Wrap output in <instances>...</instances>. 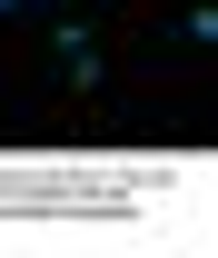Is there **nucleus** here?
Instances as JSON below:
<instances>
[{"instance_id":"obj_2","label":"nucleus","mask_w":218,"mask_h":258,"mask_svg":"<svg viewBox=\"0 0 218 258\" xmlns=\"http://www.w3.org/2000/svg\"><path fill=\"white\" fill-rule=\"evenodd\" d=\"M0 10H10V0H0Z\"/></svg>"},{"instance_id":"obj_1","label":"nucleus","mask_w":218,"mask_h":258,"mask_svg":"<svg viewBox=\"0 0 218 258\" xmlns=\"http://www.w3.org/2000/svg\"><path fill=\"white\" fill-rule=\"evenodd\" d=\"M60 80H69V99H99L109 70H99V50H60Z\"/></svg>"}]
</instances>
